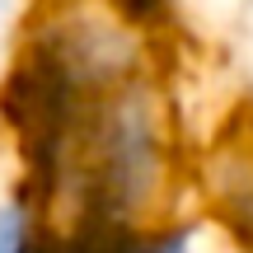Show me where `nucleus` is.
<instances>
[{
	"label": "nucleus",
	"instance_id": "2",
	"mask_svg": "<svg viewBox=\"0 0 253 253\" xmlns=\"http://www.w3.org/2000/svg\"><path fill=\"white\" fill-rule=\"evenodd\" d=\"M173 122L150 80H126L75 131L52 220H155L173 202Z\"/></svg>",
	"mask_w": 253,
	"mask_h": 253
},
{
	"label": "nucleus",
	"instance_id": "4",
	"mask_svg": "<svg viewBox=\"0 0 253 253\" xmlns=\"http://www.w3.org/2000/svg\"><path fill=\"white\" fill-rule=\"evenodd\" d=\"M52 253H207V225L183 211L155 220H56Z\"/></svg>",
	"mask_w": 253,
	"mask_h": 253
},
{
	"label": "nucleus",
	"instance_id": "3",
	"mask_svg": "<svg viewBox=\"0 0 253 253\" xmlns=\"http://www.w3.org/2000/svg\"><path fill=\"white\" fill-rule=\"evenodd\" d=\"M202 216L239 249H253V126L235 122L197 164Z\"/></svg>",
	"mask_w": 253,
	"mask_h": 253
},
{
	"label": "nucleus",
	"instance_id": "6",
	"mask_svg": "<svg viewBox=\"0 0 253 253\" xmlns=\"http://www.w3.org/2000/svg\"><path fill=\"white\" fill-rule=\"evenodd\" d=\"M103 5L113 9V14L122 19L131 33H155V28H164L173 19V9H178V0H103Z\"/></svg>",
	"mask_w": 253,
	"mask_h": 253
},
{
	"label": "nucleus",
	"instance_id": "5",
	"mask_svg": "<svg viewBox=\"0 0 253 253\" xmlns=\"http://www.w3.org/2000/svg\"><path fill=\"white\" fill-rule=\"evenodd\" d=\"M56 220L24 183L0 192V253H52Z\"/></svg>",
	"mask_w": 253,
	"mask_h": 253
},
{
	"label": "nucleus",
	"instance_id": "8",
	"mask_svg": "<svg viewBox=\"0 0 253 253\" xmlns=\"http://www.w3.org/2000/svg\"><path fill=\"white\" fill-rule=\"evenodd\" d=\"M244 253H253V249H244Z\"/></svg>",
	"mask_w": 253,
	"mask_h": 253
},
{
	"label": "nucleus",
	"instance_id": "7",
	"mask_svg": "<svg viewBox=\"0 0 253 253\" xmlns=\"http://www.w3.org/2000/svg\"><path fill=\"white\" fill-rule=\"evenodd\" d=\"M42 5H71V0H42Z\"/></svg>",
	"mask_w": 253,
	"mask_h": 253
},
{
	"label": "nucleus",
	"instance_id": "1",
	"mask_svg": "<svg viewBox=\"0 0 253 253\" xmlns=\"http://www.w3.org/2000/svg\"><path fill=\"white\" fill-rule=\"evenodd\" d=\"M145 75V42L103 0L42 5L28 24L5 80L0 131L19 160V183L52 211L75 131L94 103Z\"/></svg>",
	"mask_w": 253,
	"mask_h": 253
}]
</instances>
